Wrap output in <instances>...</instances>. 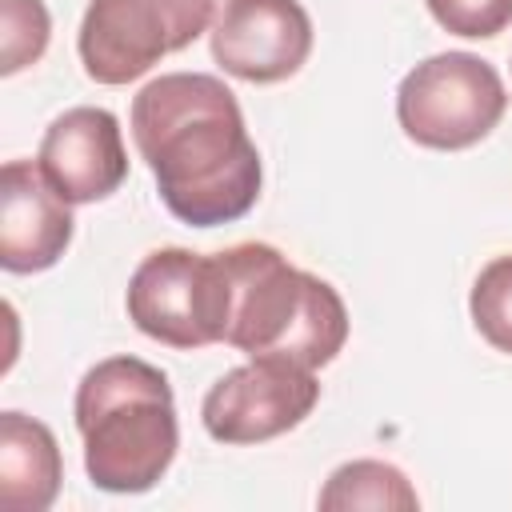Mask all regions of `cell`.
I'll return each mask as SVG.
<instances>
[{"mask_svg":"<svg viewBox=\"0 0 512 512\" xmlns=\"http://www.w3.org/2000/svg\"><path fill=\"white\" fill-rule=\"evenodd\" d=\"M132 140L176 220L216 228L252 212L264 168L220 76L164 72L148 80L132 96Z\"/></svg>","mask_w":512,"mask_h":512,"instance_id":"6da1fadb","label":"cell"},{"mask_svg":"<svg viewBox=\"0 0 512 512\" xmlns=\"http://www.w3.org/2000/svg\"><path fill=\"white\" fill-rule=\"evenodd\" d=\"M76 432L96 488L136 496L160 484L180 448L168 376L140 356H108L76 384Z\"/></svg>","mask_w":512,"mask_h":512,"instance_id":"7a4b0ae2","label":"cell"},{"mask_svg":"<svg viewBox=\"0 0 512 512\" xmlns=\"http://www.w3.org/2000/svg\"><path fill=\"white\" fill-rule=\"evenodd\" d=\"M228 272V332L244 356H276L300 368H324L340 356L348 340V308L340 292L288 264V256L272 244L248 240L220 252Z\"/></svg>","mask_w":512,"mask_h":512,"instance_id":"3957f363","label":"cell"},{"mask_svg":"<svg viewBox=\"0 0 512 512\" xmlns=\"http://www.w3.org/2000/svg\"><path fill=\"white\" fill-rule=\"evenodd\" d=\"M508 92L500 72L472 52H436L396 88V120L420 148L460 152L480 144L504 116Z\"/></svg>","mask_w":512,"mask_h":512,"instance_id":"277c9868","label":"cell"},{"mask_svg":"<svg viewBox=\"0 0 512 512\" xmlns=\"http://www.w3.org/2000/svg\"><path fill=\"white\" fill-rule=\"evenodd\" d=\"M220 4L224 0H88L76 36L80 64L96 84H132L208 32Z\"/></svg>","mask_w":512,"mask_h":512,"instance_id":"5b68a950","label":"cell"},{"mask_svg":"<svg viewBox=\"0 0 512 512\" xmlns=\"http://www.w3.org/2000/svg\"><path fill=\"white\" fill-rule=\"evenodd\" d=\"M128 320L156 344L192 352L228 332V272L216 256L188 248L148 252L124 292Z\"/></svg>","mask_w":512,"mask_h":512,"instance_id":"8992f818","label":"cell"},{"mask_svg":"<svg viewBox=\"0 0 512 512\" xmlns=\"http://www.w3.org/2000/svg\"><path fill=\"white\" fill-rule=\"evenodd\" d=\"M320 380L312 368L276 356H248V364L224 372L200 404L204 432L220 444H264L312 416Z\"/></svg>","mask_w":512,"mask_h":512,"instance_id":"52a82bcc","label":"cell"},{"mask_svg":"<svg viewBox=\"0 0 512 512\" xmlns=\"http://www.w3.org/2000/svg\"><path fill=\"white\" fill-rule=\"evenodd\" d=\"M208 32L212 60L248 84H280L312 52V20L300 0H224Z\"/></svg>","mask_w":512,"mask_h":512,"instance_id":"ba28073f","label":"cell"},{"mask_svg":"<svg viewBox=\"0 0 512 512\" xmlns=\"http://www.w3.org/2000/svg\"><path fill=\"white\" fill-rule=\"evenodd\" d=\"M36 164L68 204L108 200L128 176L120 120L96 104L60 112L40 140Z\"/></svg>","mask_w":512,"mask_h":512,"instance_id":"9c48e42d","label":"cell"},{"mask_svg":"<svg viewBox=\"0 0 512 512\" xmlns=\"http://www.w3.org/2000/svg\"><path fill=\"white\" fill-rule=\"evenodd\" d=\"M72 204L44 180L40 164L8 160L0 168V264L28 276L52 268L72 244Z\"/></svg>","mask_w":512,"mask_h":512,"instance_id":"30bf717a","label":"cell"},{"mask_svg":"<svg viewBox=\"0 0 512 512\" xmlns=\"http://www.w3.org/2000/svg\"><path fill=\"white\" fill-rule=\"evenodd\" d=\"M64 480L60 444L48 424L24 412H0V508L44 512Z\"/></svg>","mask_w":512,"mask_h":512,"instance_id":"8fae6325","label":"cell"},{"mask_svg":"<svg viewBox=\"0 0 512 512\" xmlns=\"http://www.w3.org/2000/svg\"><path fill=\"white\" fill-rule=\"evenodd\" d=\"M420 504L416 488L396 464L384 460H348L340 464L328 484L320 488V508H404L412 512Z\"/></svg>","mask_w":512,"mask_h":512,"instance_id":"7c38bea8","label":"cell"},{"mask_svg":"<svg viewBox=\"0 0 512 512\" xmlns=\"http://www.w3.org/2000/svg\"><path fill=\"white\" fill-rule=\"evenodd\" d=\"M468 312L476 332L504 356H512V256H496L480 268Z\"/></svg>","mask_w":512,"mask_h":512,"instance_id":"4fadbf2b","label":"cell"},{"mask_svg":"<svg viewBox=\"0 0 512 512\" xmlns=\"http://www.w3.org/2000/svg\"><path fill=\"white\" fill-rule=\"evenodd\" d=\"M52 16L44 0H0V72L16 76L48 48Z\"/></svg>","mask_w":512,"mask_h":512,"instance_id":"5bb4252c","label":"cell"},{"mask_svg":"<svg viewBox=\"0 0 512 512\" xmlns=\"http://www.w3.org/2000/svg\"><path fill=\"white\" fill-rule=\"evenodd\" d=\"M432 20L464 40L500 36L512 24V0H424Z\"/></svg>","mask_w":512,"mask_h":512,"instance_id":"9a60e30c","label":"cell"}]
</instances>
